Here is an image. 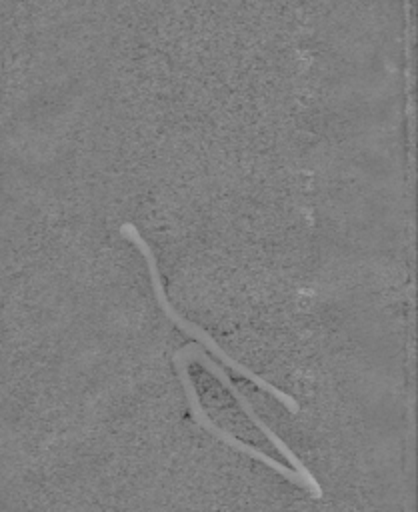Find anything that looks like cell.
I'll use <instances>...</instances> for the list:
<instances>
[{
	"instance_id": "1",
	"label": "cell",
	"mask_w": 418,
	"mask_h": 512,
	"mask_svg": "<svg viewBox=\"0 0 418 512\" xmlns=\"http://www.w3.org/2000/svg\"><path fill=\"white\" fill-rule=\"evenodd\" d=\"M186 358H190L192 362H198L202 368H206L230 394H232V398L236 400V404L242 408V412L248 416V420L266 436V440L286 458V462L290 464V468L292 470H296L298 474H300V478L304 480V484H306V490L310 492V496L312 498H322V494H324V490H322V486H320V482L316 480V476L304 466V462L298 458V454L292 450V448H288V444L256 414V410H254V406L250 404V400L240 392V388L230 380V376H228V372L224 370V366L220 364V362H216L206 350H202L200 346H196V344H188V346H184L182 350H180Z\"/></svg>"
}]
</instances>
